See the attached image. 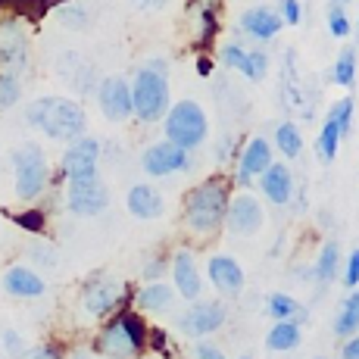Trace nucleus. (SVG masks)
I'll return each mask as SVG.
<instances>
[{"label": "nucleus", "instance_id": "nucleus-24", "mask_svg": "<svg viewBox=\"0 0 359 359\" xmlns=\"http://www.w3.org/2000/svg\"><path fill=\"white\" fill-rule=\"evenodd\" d=\"M300 337H303L300 322L285 319V322H275V325L269 328V334H266V347H269V350H278V353H285V350L300 347Z\"/></svg>", "mask_w": 359, "mask_h": 359}, {"label": "nucleus", "instance_id": "nucleus-23", "mask_svg": "<svg viewBox=\"0 0 359 359\" xmlns=\"http://www.w3.org/2000/svg\"><path fill=\"white\" fill-rule=\"evenodd\" d=\"M172 303H175V287L163 285V281H147L135 294L137 313H165V309H172Z\"/></svg>", "mask_w": 359, "mask_h": 359}, {"label": "nucleus", "instance_id": "nucleus-6", "mask_svg": "<svg viewBox=\"0 0 359 359\" xmlns=\"http://www.w3.org/2000/svg\"><path fill=\"white\" fill-rule=\"evenodd\" d=\"M13 178H16V197L22 203H32L50 184V165L38 144H25L13 154Z\"/></svg>", "mask_w": 359, "mask_h": 359}, {"label": "nucleus", "instance_id": "nucleus-15", "mask_svg": "<svg viewBox=\"0 0 359 359\" xmlns=\"http://www.w3.org/2000/svg\"><path fill=\"white\" fill-rule=\"evenodd\" d=\"M107 203H109V191L100 178L85 182V184H69L66 188V206L75 216H97V212L107 210Z\"/></svg>", "mask_w": 359, "mask_h": 359}, {"label": "nucleus", "instance_id": "nucleus-17", "mask_svg": "<svg viewBox=\"0 0 359 359\" xmlns=\"http://www.w3.org/2000/svg\"><path fill=\"white\" fill-rule=\"evenodd\" d=\"M206 275H210L212 287H216L222 297H234L244 291V269H241V262L229 257V253H216V257H210L206 262Z\"/></svg>", "mask_w": 359, "mask_h": 359}, {"label": "nucleus", "instance_id": "nucleus-46", "mask_svg": "<svg viewBox=\"0 0 359 359\" xmlns=\"http://www.w3.org/2000/svg\"><path fill=\"white\" fill-rule=\"evenodd\" d=\"M69 359H91V356H88V353H72Z\"/></svg>", "mask_w": 359, "mask_h": 359}, {"label": "nucleus", "instance_id": "nucleus-39", "mask_svg": "<svg viewBox=\"0 0 359 359\" xmlns=\"http://www.w3.org/2000/svg\"><path fill=\"white\" fill-rule=\"evenodd\" d=\"M22 359H60V347H53V344H44V347L25 350Z\"/></svg>", "mask_w": 359, "mask_h": 359}, {"label": "nucleus", "instance_id": "nucleus-48", "mask_svg": "<svg viewBox=\"0 0 359 359\" xmlns=\"http://www.w3.org/2000/svg\"><path fill=\"white\" fill-rule=\"evenodd\" d=\"M238 359H253V356H238Z\"/></svg>", "mask_w": 359, "mask_h": 359}, {"label": "nucleus", "instance_id": "nucleus-26", "mask_svg": "<svg viewBox=\"0 0 359 359\" xmlns=\"http://www.w3.org/2000/svg\"><path fill=\"white\" fill-rule=\"evenodd\" d=\"M356 331H359V291H353L341 303V313H337V319H334V334L341 337V341L353 337Z\"/></svg>", "mask_w": 359, "mask_h": 359}, {"label": "nucleus", "instance_id": "nucleus-36", "mask_svg": "<svg viewBox=\"0 0 359 359\" xmlns=\"http://www.w3.org/2000/svg\"><path fill=\"white\" fill-rule=\"evenodd\" d=\"M244 53L247 50L238 44V41H229V44L219 47V60H222V66H229V69H238L241 60H244Z\"/></svg>", "mask_w": 359, "mask_h": 359}, {"label": "nucleus", "instance_id": "nucleus-16", "mask_svg": "<svg viewBox=\"0 0 359 359\" xmlns=\"http://www.w3.org/2000/svg\"><path fill=\"white\" fill-rule=\"evenodd\" d=\"M169 269H172V287H175V294L194 303L200 297V291H203V275H200V269H197L194 253L191 250H175L172 253Z\"/></svg>", "mask_w": 359, "mask_h": 359}, {"label": "nucleus", "instance_id": "nucleus-45", "mask_svg": "<svg viewBox=\"0 0 359 359\" xmlns=\"http://www.w3.org/2000/svg\"><path fill=\"white\" fill-rule=\"evenodd\" d=\"M135 4H141V6H154V10H160V6H165L169 0H135Z\"/></svg>", "mask_w": 359, "mask_h": 359}, {"label": "nucleus", "instance_id": "nucleus-18", "mask_svg": "<svg viewBox=\"0 0 359 359\" xmlns=\"http://www.w3.org/2000/svg\"><path fill=\"white\" fill-rule=\"evenodd\" d=\"M259 191H262V197H266L269 203L285 206L287 200H291V194H294V175H291V169H287L285 163H272L259 175Z\"/></svg>", "mask_w": 359, "mask_h": 359}, {"label": "nucleus", "instance_id": "nucleus-22", "mask_svg": "<svg viewBox=\"0 0 359 359\" xmlns=\"http://www.w3.org/2000/svg\"><path fill=\"white\" fill-rule=\"evenodd\" d=\"M44 278H41L34 269L29 266H13L6 269L4 275V291L10 297H22V300H32V297H41L44 294Z\"/></svg>", "mask_w": 359, "mask_h": 359}, {"label": "nucleus", "instance_id": "nucleus-1", "mask_svg": "<svg viewBox=\"0 0 359 359\" xmlns=\"http://www.w3.org/2000/svg\"><path fill=\"white\" fill-rule=\"evenodd\" d=\"M231 203V178L210 175L184 194V225L200 238H210L225 225Z\"/></svg>", "mask_w": 359, "mask_h": 359}, {"label": "nucleus", "instance_id": "nucleus-28", "mask_svg": "<svg viewBox=\"0 0 359 359\" xmlns=\"http://www.w3.org/2000/svg\"><path fill=\"white\" fill-rule=\"evenodd\" d=\"M337 262H341V250H337L334 241H328L319 250V262H316V281H319V285H331V281H334Z\"/></svg>", "mask_w": 359, "mask_h": 359}, {"label": "nucleus", "instance_id": "nucleus-7", "mask_svg": "<svg viewBox=\"0 0 359 359\" xmlns=\"http://www.w3.org/2000/svg\"><path fill=\"white\" fill-rule=\"evenodd\" d=\"M60 175L66 184H85L100 178V141L97 137H79L66 147L63 163H60Z\"/></svg>", "mask_w": 359, "mask_h": 359}, {"label": "nucleus", "instance_id": "nucleus-12", "mask_svg": "<svg viewBox=\"0 0 359 359\" xmlns=\"http://www.w3.org/2000/svg\"><path fill=\"white\" fill-rule=\"evenodd\" d=\"M97 103L100 113L107 116L109 122H126L135 116V103H131V85L119 75H109V79L100 81L97 88Z\"/></svg>", "mask_w": 359, "mask_h": 359}, {"label": "nucleus", "instance_id": "nucleus-13", "mask_svg": "<svg viewBox=\"0 0 359 359\" xmlns=\"http://www.w3.org/2000/svg\"><path fill=\"white\" fill-rule=\"evenodd\" d=\"M272 163H275L272 160V144L259 135L247 137L244 147H241V154H238V175H234V182H238L241 188H250L253 178H259Z\"/></svg>", "mask_w": 359, "mask_h": 359}, {"label": "nucleus", "instance_id": "nucleus-9", "mask_svg": "<svg viewBox=\"0 0 359 359\" xmlns=\"http://www.w3.org/2000/svg\"><path fill=\"white\" fill-rule=\"evenodd\" d=\"M229 322V306L219 300H194L178 316V331L188 337H210Z\"/></svg>", "mask_w": 359, "mask_h": 359}, {"label": "nucleus", "instance_id": "nucleus-4", "mask_svg": "<svg viewBox=\"0 0 359 359\" xmlns=\"http://www.w3.org/2000/svg\"><path fill=\"white\" fill-rule=\"evenodd\" d=\"M165 141L178 144L182 150H197L210 135V119H206L203 107L197 100H178L169 107V113L163 116Z\"/></svg>", "mask_w": 359, "mask_h": 359}, {"label": "nucleus", "instance_id": "nucleus-41", "mask_svg": "<svg viewBox=\"0 0 359 359\" xmlns=\"http://www.w3.org/2000/svg\"><path fill=\"white\" fill-rule=\"evenodd\" d=\"M163 272H165V259H163V257L150 259L147 266H144V281H160Z\"/></svg>", "mask_w": 359, "mask_h": 359}, {"label": "nucleus", "instance_id": "nucleus-2", "mask_svg": "<svg viewBox=\"0 0 359 359\" xmlns=\"http://www.w3.org/2000/svg\"><path fill=\"white\" fill-rule=\"evenodd\" d=\"M150 325L144 316L131 306H119L113 316H107L100 334L94 337V350L107 359H141L147 350Z\"/></svg>", "mask_w": 359, "mask_h": 359}, {"label": "nucleus", "instance_id": "nucleus-43", "mask_svg": "<svg viewBox=\"0 0 359 359\" xmlns=\"http://www.w3.org/2000/svg\"><path fill=\"white\" fill-rule=\"evenodd\" d=\"M341 359H359V334H353V337H347V341H344Z\"/></svg>", "mask_w": 359, "mask_h": 359}, {"label": "nucleus", "instance_id": "nucleus-19", "mask_svg": "<svg viewBox=\"0 0 359 359\" xmlns=\"http://www.w3.org/2000/svg\"><path fill=\"white\" fill-rule=\"evenodd\" d=\"M241 32L247 34V38H257V41H272L275 34L281 32V16L275 10H269V6H250V10L241 16Z\"/></svg>", "mask_w": 359, "mask_h": 359}, {"label": "nucleus", "instance_id": "nucleus-38", "mask_svg": "<svg viewBox=\"0 0 359 359\" xmlns=\"http://www.w3.org/2000/svg\"><path fill=\"white\" fill-rule=\"evenodd\" d=\"M344 285H347L350 291H353V287H359V247L347 257V269H344Z\"/></svg>", "mask_w": 359, "mask_h": 359}, {"label": "nucleus", "instance_id": "nucleus-10", "mask_svg": "<svg viewBox=\"0 0 359 359\" xmlns=\"http://www.w3.org/2000/svg\"><path fill=\"white\" fill-rule=\"evenodd\" d=\"M128 287L119 285L113 278H94L85 285V294H81V303H85V313L94 316V319H107L113 316L119 306H126L128 300Z\"/></svg>", "mask_w": 359, "mask_h": 359}, {"label": "nucleus", "instance_id": "nucleus-32", "mask_svg": "<svg viewBox=\"0 0 359 359\" xmlns=\"http://www.w3.org/2000/svg\"><path fill=\"white\" fill-rule=\"evenodd\" d=\"M353 97H344V100H337L334 107L328 109V119H334L337 122V128H341V137H350L353 135Z\"/></svg>", "mask_w": 359, "mask_h": 359}, {"label": "nucleus", "instance_id": "nucleus-5", "mask_svg": "<svg viewBox=\"0 0 359 359\" xmlns=\"http://www.w3.org/2000/svg\"><path fill=\"white\" fill-rule=\"evenodd\" d=\"M131 103H135V119L141 122H160L169 113V81L163 72L141 66L131 79Z\"/></svg>", "mask_w": 359, "mask_h": 359}, {"label": "nucleus", "instance_id": "nucleus-42", "mask_svg": "<svg viewBox=\"0 0 359 359\" xmlns=\"http://www.w3.org/2000/svg\"><path fill=\"white\" fill-rule=\"evenodd\" d=\"M4 344H6V350H10L13 356H25V347H22V341H19L16 331H6V334H4Z\"/></svg>", "mask_w": 359, "mask_h": 359}, {"label": "nucleus", "instance_id": "nucleus-25", "mask_svg": "<svg viewBox=\"0 0 359 359\" xmlns=\"http://www.w3.org/2000/svg\"><path fill=\"white\" fill-rule=\"evenodd\" d=\"M266 313L272 316L275 322H285V319H291V322H306V309H303V303L300 300H294L291 294H269V300H266Z\"/></svg>", "mask_w": 359, "mask_h": 359}, {"label": "nucleus", "instance_id": "nucleus-34", "mask_svg": "<svg viewBox=\"0 0 359 359\" xmlns=\"http://www.w3.org/2000/svg\"><path fill=\"white\" fill-rule=\"evenodd\" d=\"M325 16H328V32L334 34V38H347L350 34V19H347V13H344L341 0H331Z\"/></svg>", "mask_w": 359, "mask_h": 359}, {"label": "nucleus", "instance_id": "nucleus-37", "mask_svg": "<svg viewBox=\"0 0 359 359\" xmlns=\"http://www.w3.org/2000/svg\"><path fill=\"white\" fill-rule=\"evenodd\" d=\"M278 16L285 25H300L303 10H300V0H281L278 4Z\"/></svg>", "mask_w": 359, "mask_h": 359}, {"label": "nucleus", "instance_id": "nucleus-47", "mask_svg": "<svg viewBox=\"0 0 359 359\" xmlns=\"http://www.w3.org/2000/svg\"><path fill=\"white\" fill-rule=\"evenodd\" d=\"M4 6H6V0H0V10H4Z\"/></svg>", "mask_w": 359, "mask_h": 359}, {"label": "nucleus", "instance_id": "nucleus-50", "mask_svg": "<svg viewBox=\"0 0 359 359\" xmlns=\"http://www.w3.org/2000/svg\"><path fill=\"white\" fill-rule=\"evenodd\" d=\"M356 32H359V25H356Z\"/></svg>", "mask_w": 359, "mask_h": 359}, {"label": "nucleus", "instance_id": "nucleus-35", "mask_svg": "<svg viewBox=\"0 0 359 359\" xmlns=\"http://www.w3.org/2000/svg\"><path fill=\"white\" fill-rule=\"evenodd\" d=\"M19 97H22V88H19V79L10 72H0V109L16 107Z\"/></svg>", "mask_w": 359, "mask_h": 359}, {"label": "nucleus", "instance_id": "nucleus-21", "mask_svg": "<svg viewBox=\"0 0 359 359\" xmlns=\"http://www.w3.org/2000/svg\"><path fill=\"white\" fill-rule=\"evenodd\" d=\"M126 206L135 219H160L163 216V194L147 182H137L135 188L128 191Z\"/></svg>", "mask_w": 359, "mask_h": 359}, {"label": "nucleus", "instance_id": "nucleus-8", "mask_svg": "<svg viewBox=\"0 0 359 359\" xmlns=\"http://www.w3.org/2000/svg\"><path fill=\"white\" fill-rule=\"evenodd\" d=\"M29 66V32L19 16L0 19V72H22Z\"/></svg>", "mask_w": 359, "mask_h": 359}, {"label": "nucleus", "instance_id": "nucleus-20", "mask_svg": "<svg viewBox=\"0 0 359 359\" xmlns=\"http://www.w3.org/2000/svg\"><path fill=\"white\" fill-rule=\"evenodd\" d=\"M219 34V0H197L194 4V47L206 50Z\"/></svg>", "mask_w": 359, "mask_h": 359}, {"label": "nucleus", "instance_id": "nucleus-31", "mask_svg": "<svg viewBox=\"0 0 359 359\" xmlns=\"http://www.w3.org/2000/svg\"><path fill=\"white\" fill-rule=\"evenodd\" d=\"M344 137H341V128H337V122L334 119H325V126H322L319 131V141H316V150H319V156L325 163H331L337 156V144H341Z\"/></svg>", "mask_w": 359, "mask_h": 359}, {"label": "nucleus", "instance_id": "nucleus-40", "mask_svg": "<svg viewBox=\"0 0 359 359\" xmlns=\"http://www.w3.org/2000/svg\"><path fill=\"white\" fill-rule=\"evenodd\" d=\"M191 359H225L222 350L212 347V344H197L194 350H191Z\"/></svg>", "mask_w": 359, "mask_h": 359}, {"label": "nucleus", "instance_id": "nucleus-30", "mask_svg": "<svg viewBox=\"0 0 359 359\" xmlns=\"http://www.w3.org/2000/svg\"><path fill=\"white\" fill-rule=\"evenodd\" d=\"M238 72L244 75L247 81H262L269 72V53L266 50H247L244 60H241Z\"/></svg>", "mask_w": 359, "mask_h": 359}, {"label": "nucleus", "instance_id": "nucleus-29", "mask_svg": "<svg viewBox=\"0 0 359 359\" xmlns=\"http://www.w3.org/2000/svg\"><path fill=\"white\" fill-rule=\"evenodd\" d=\"M331 79H334V85H341V88H353V81H356V50L353 47H344L341 50L334 69H331Z\"/></svg>", "mask_w": 359, "mask_h": 359}, {"label": "nucleus", "instance_id": "nucleus-33", "mask_svg": "<svg viewBox=\"0 0 359 359\" xmlns=\"http://www.w3.org/2000/svg\"><path fill=\"white\" fill-rule=\"evenodd\" d=\"M13 222H16L22 231L44 234V231H47V212L41 210V206H29V210L16 212V216H13Z\"/></svg>", "mask_w": 359, "mask_h": 359}, {"label": "nucleus", "instance_id": "nucleus-11", "mask_svg": "<svg viewBox=\"0 0 359 359\" xmlns=\"http://www.w3.org/2000/svg\"><path fill=\"white\" fill-rule=\"evenodd\" d=\"M141 165L150 178H165V175H175V172H184L191 165L188 150H182L178 144L172 141H160V144H150L141 156Z\"/></svg>", "mask_w": 359, "mask_h": 359}, {"label": "nucleus", "instance_id": "nucleus-27", "mask_svg": "<svg viewBox=\"0 0 359 359\" xmlns=\"http://www.w3.org/2000/svg\"><path fill=\"white\" fill-rule=\"evenodd\" d=\"M275 147H278L281 156L297 160V156L303 154V131L297 128L294 122H281V126L275 128Z\"/></svg>", "mask_w": 359, "mask_h": 359}, {"label": "nucleus", "instance_id": "nucleus-49", "mask_svg": "<svg viewBox=\"0 0 359 359\" xmlns=\"http://www.w3.org/2000/svg\"><path fill=\"white\" fill-rule=\"evenodd\" d=\"M341 4H350V0H341Z\"/></svg>", "mask_w": 359, "mask_h": 359}, {"label": "nucleus", "instance_id": "nucleus-44", "mask_svg": "<svg viewBox=\"0 0 359 359\" xmlns=\"http://www.w3.org/2000/svg\"><path fill=\"white\" fill-rule=\"evenodd\" d=\"M197 72L200 75H210L212 72V60L206 57V53H200V57H197Z\"/></svg>", "mask_w": 359, "mask_h": 359}, {"label": "nucleus", "instance_id": "nucleus-3", "mask_svg": "<svg viewBox=\"0 0 359 359\" xmlns=\"http://www.w3.org/2000/svg\"><path fill=\"white\" fill-rule=\"evenodd\" d=\"M25 122L38 131H44L50 141H63V144L85 137L88 128L85 109L69 97H38L25 109Z\"/></svg>", "mask_w": 359, "mask_h": 359}, {"label": "nucleus", "instance_id": "nucleus-14", "mask_svg": "<svg viewBox=\"0 0 359 359\" xmlns=\"http://www.w3.org/2000/svg\"><path fill=\"white\" fill-rule=\"evenodd\" d=\"M225 225H229L231 234L238 238H250L262 229V206L253 194H238L231 197L229 212H225Z\"/></svg>", "mask_w": 359, "mask_h": 359}]
</instances>
